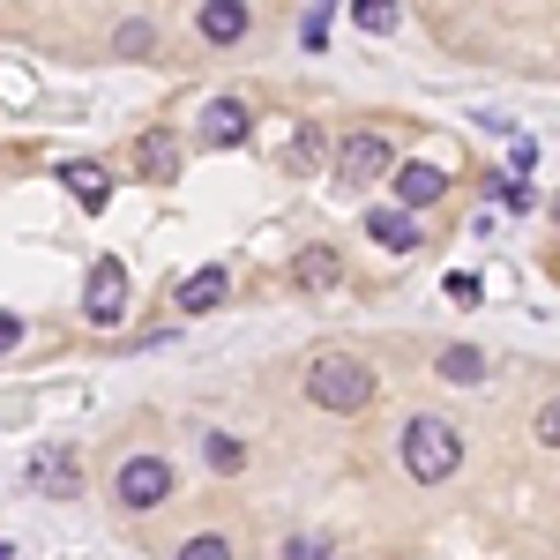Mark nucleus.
I'll use <instances>...</instances> for the list:
<instances>
[{"label":"nucleus","instance_id":"obj_1","mask_svg":"<svg viewBox=\"0 0 560 560\" xmlns=\"http://www.w3.org/2000/svg\"><path fill=\"white\" fill-rule=\"evenodd\" d=\"M396 456H404V471L419 478V486H441V478H456V464H464V433L427 411V419H411V427H404Z\"/></svg>","mask_w":560,"mask_h":560},{"label":"nucleus","instance_id":"obj_2","mask_svg":"<svg viewBox=\"0 0 560 560\" xmlns=\"http://www.w3.org/2000/svg\"><path fill=\"white\" fill-rule=\"evenodd\" d=\"M306 404H322V411H366L374 404V366L351 359V351H322L306 366Z\"/></svg>","mask_w":560,"mask_h":560},{"label":"nucleus","instance_id":"obj_3","mask_svg":"<svg viewBox=\"0 0 560 560\" xmlns=\"http://www.w3.org/2000/svg\"><path fill=\"white\" fill-rule=\"evenodd\" d=\"M113 493H120V509H165L173 501V464L165 456H128Z\"/></svg>","mask_w":560,"mask_h":560},{"label":"nucleus","instance_id":"obj_4","mask_svg":"<svg viewBox=\"0 0 560 560\" xmlns=\"http://www.w3.org/2000/svg\"><path fill=\"white\" fill-rule=\"evenodd\" d=\"M83 314L97 322V329H113V322L128 314V269H120V261H97V269H90V284H83Z\"/></svg>","mask_w":560,"mask_h":560},{"label":"nucleus","instance_id":"obj_5","mask_svg":"<svg viewBox=\"0 0 560 560\" xmlns=\"http://www.w3.org/2000/svg\"><path fill=\"white\" fill-rule=\"evenodd\" d=\"M337 165H345V187H366V179L396 173V150H388V135H345Z\"/></svg>","mask_w":560,"mask_h":560},{"label":"nucleus","instance_id":"obj_6","mask_svg":"<svg viewBox=\"0 0 560 560\" xmlns=\"http://www.w3.org/2000/svg\"><path fill=\"white\" fill-rule=\"evenodd\" d=\"M388 179H396V202H404V210H433V202L448 195V173H441V165H419V158H404Z\"/></svg>","mask_w":560,"mask_h":560},{"label":"nucleus","instance_id":"obj_7","mask_svg":"<svg viewBox=\"0 0 560 560\" xmlns=\"http://www.w3.org/2000/svg\"><path fill=\"white\" fill-rule=\"evenodd\" d=\"M247 128H255L247 97H210V113H202V142H210V150H232V142H247Z\"/></svg>","mask_w":560,"mask_h":560},{"label":"nucleus","instance_id":"obj_8","mask_svg":"<svg viewBox=\"0 0 560 560\" xmlns=\"http://www.w3.org/2000/svg\"><path fill=\"white\" fill-rule=\"evenodd\" d=\"M224 292H232V277H224V269H217V261H202V269H187V277H179V314H217V306H224Z\"/></svg>","mask_w":560,"mask_h":560},{"label":"nucleus","instance_id":"obj_9","mask_svg":"<svg viewBox=\"0 0 560 560\" xmlns=\"http://www.w3.org/2000/svg\"><path fill=\"white\" fill-rule=\"evenodd\" d=\"M247 23H255L247 0H202V8H195V31H202L210 45H240V38H247Z\"/></svg>","mask_w":560,"mask_h":560},{"label":"nucleus","instance_id":"obj_10","mask_svg":"<svg viewBox=\"0 0 560 560\" xmlns=\"http://www.w3.org/2000/svg\"><path fill=\"white\" fill-rule=\"evenodd\" d=\"M31 486L52 493V501H75V493H83V471H75V456H68V448H45L38 464H31Z\"/></svg>","mask_w":560,"mask_h":560},{"label":"nucleus","instance_id":"obj_11","mask_svg":"<svg viewBox=\"0 0 560 560\" xmlns=\"http://www.w3.org/2000/svg\"><path fill=\"white\" fill-rule=\"evenodd\" d=\"M60 187H68L83 210H97V217H105V202H113V179L97 173V165H83V158H60Z\"/></svg>","mask_w":560,"mask_h":560},{"label":"nucleus","instance_id":"obj_12","mask_svg":"<svg viewBox=\"0 0 560 560\" xmlns=\"http://www.w3.org/2000/svg\"><path fill=\"white\" fill-rule=\"evenodd\" d=\"M366 240L388 247V255H419V224H411L404 210H374L366 217Z\"/></svg>","mask_w":560,"mask_h":560},{"label":"nucleus","instance_id":"obj_13","mask_svg":"<svg viewBox=\"0 0 560 560\" xmlns=\"http://www.w3.org/2000/svg\"><path fill=\"white\" fill-rule=\"evenodd\" d=\"M292 269H300V284H306V292H329V284L345 277V261L329 255V247H300V261H292Z\"/></svg>","mask_w":560,"mask_h":560},{"label":"nucleus","instance_id":"obj_14","mask_svg":"<svg viewBox=\"0 0 560 560\" xmlns=\"http://www.w3.org/2000/svg\"><path fill=\"white\" fill-rule=\"evenodd\" d=\"M322 158H329V135L314 128V120H300V128H292V158H284V165H292V173H322Z\"/></svg>","mask_w":560,"mask_h":560},{"label":"nucleus","instance_id":"obj_15","mask_svg":"<svg viewBox=\"0 0 560 560\" xmlns=\"http://www.w3.org/2000/svg\"><path fill=\"white\" fill-rule=\"evenodd\" d=\"M478 374H486V351H471V345H448V351H441V382L471 388Z\"/></svg>","mask_w":560,"mask_h":560},{"label":"nucleus","instance_id":"obj_16","mask_svg":"<svg viewBox=\"0 0 560 560\" xmlns=\"http://www.w3.org/2000/svg\"><path fill=\"white\" fill-rule=\"evenodd\" d=\"M351 23H359L366 38H388V31H396V0H351Z\"/></svg>","mask_w":560,"mask_h":560},{"label":"nucleus","instance_id":"obj_17","mask_svg":"<svg viewBox=\"0 0 560 560\" xmlns=\"http://www.w3.org/2000/svg\"><path fill=\"white\" fill-rule=\"evenodd\" d=\"M173 560H232V538H224V530H195Z\"/></svg>","mask_w":560,"mask_h":560},{"label":"nucleus","instance_id":"obj_18","mask_svg":"<svg viewBox=\"0 0 560 560\" xmlns=\"http://www.w3.org/2000/svg\"><path fill=\"white\" fill-rule=\"evenodd\" d=\"M202 456H210V471H240V464H247V448H240V441H232V433H210V441H202Z\"/></svg>","mask_w":560,"mask_h":560},{"label":"nucleus","instance_id":"obj_19","mask_svg":"<svg viewBox=\"0 0 560 560\" xmlns=\"http://www.w3.org/2000/svg\"><path fill=\"white\" fill-rule=\"evenodd\" d=\"M329 15H337V8H329V0H314V8H306V23H300V31H306V52H322V45H329Z\"/></svg>","mask_w":560,"mask_h":560},{"label":"nucleus","instance_id":"obj_20","mask_svg":"<svg viewBox=\"0 0 560 560\" xmlns=\"http://www.w3.org/2000/svg\"><path fill=\"white\" fill-rule=\"evenodd\" d=\"M173 135H142V173H173Z\"/></svg>","mask_w":560,"mask_h":560},{"label":"nucleus","instance_id":"obj_21","mask_svg":"<svg viewBox=\"0 0 560 560\" xmlns=\"http://www.w3.org/2000/svg\"><path fill=\"white\" fill-rule=\"evenodd\" d=\"M448 300H456V306H478V300H486V284H478V277H464V269H456V277H448Z\"/></svg>","mask_w":560,"mask_h":560},{"label":"nucleus","instance_id":"obj_22","mask_svg":"<svg viewBox=\"0 0 560 560\" xmlns=\"http://www.w3.org/2000/svg\"><path fill=\"white\" fill-rule=\"evenodd\" d=\"M538 441L560 448V396H546V411H538Z\"/></svg>","mask_w":560,"mask_h":560},{"label":"nucleus","instance_id":"obj_23","mask_svg":"<svg viewBox=\"0 0 560 560\" xmlns=\"http://www.w3.org/2000/svg\"><path fill=\"white\" fill-rule=\"evenodd\" d=\"M120 52L142 60V52H150V23H128V31H120Z\"/></svg>","mask_w":560,"mask_h":560},{"label":"nucleus","instance_id":"obj_24","mask_svg":"<svg viewBox=\"0 0 560 560\" xmlns=\"http://www.w3.org/2000/svg\"><path fill=\"white\" fill-rule=\"evenodd\" d=\"M284 560H329V546H322V538H292V546H284Z\"/></svg>","mask_w":560,"mask_h":560},{"label":"nucleus","instance_id":"obj_25","mask_svg":"<svg viewBox=\"0 0 560 560\" xmlns=\"http://www.w3.org/2000/svg\"><path fill=\"white\" fill-rule=\"evenodd\" d=\"M15 337H23V322H15V314H0V351H15Z\"/></svg>","mask_w":560,"mask_h":560},{"label":"nucleus","instance_id":"obj_26","mask_svg":"<svg viewBox=\"0 0 560 560\" xmlns=\"http://www.w3.org/2000/svg\"><path fill=\"white\" fill-rule=\"evenodd\" d=\"M0 560H15V546H0Z\"/></svg>","mask_w":560,"mask_h":560},{"label":"nucleus","instance_id":"obj_27","mask_svg":"<svg viewBox=\"0 0 560 560\" xmlns=\"http://www.w3.org/2000/svg\"><path fill=\"white\" fill-rule=\"evenodd\" d=\"M553 224H560V202H553Z\"/></svg>","mask_w":560,"mask_h":560}]
</instances>
